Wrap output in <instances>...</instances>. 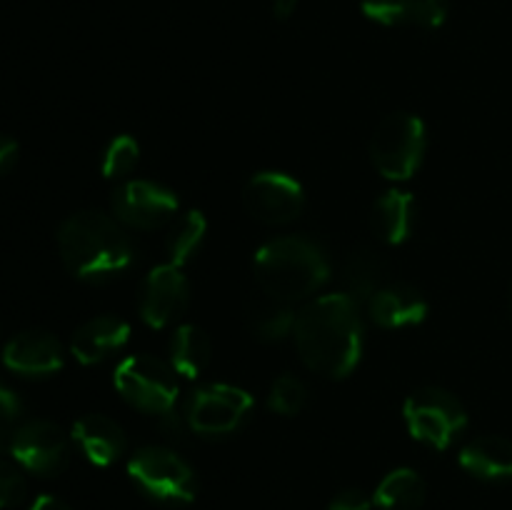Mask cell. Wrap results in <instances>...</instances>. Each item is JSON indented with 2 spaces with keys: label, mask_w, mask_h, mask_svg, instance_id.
Instances as JSON below:
<instances>
[{
  "label": "cell",
  "mask_w": 512,
  "mask_h": 510,
  "mask_svg": "<svg viewBox=\"0 0 512 510\" xmlns=\"http://www.w3.org/2000/svg\"><path fill=\"white\" fill-rule=\"evenodd\" d=\"M295 348L313 373L345 378L353 373L363 350V323L358 303L345 293L310 300L295 318Z\"/></svg>",
  "instance_id": "cell-1"
},
{
  "label": "cell",
  "mask_w": 512,
  "mask_h": 510,
  "mask_svg": "<svg viewBox=\"0 0 512 510\" xmlns=\"http://www.w3.org/2000/svg\"><path fill=\"white\" fill-rule=\"evenodd\" d=\"M63 265L80 280H108L125 273L135 248L120 223L100 210H78L58 230Z\"/></svg>",
  "instance_id": "cell-2"
},
{
  "label": "cell",
  "mask_w": 512,
  "mask_h": 510,
  "mask_svg": "<svg viewBox=\"0 0 512 510\" xmlns=\"http://www.w3.org/2000/svg\"><path fill=\"white\" fill-rule=\"evenodd\" d=\"M253 270L265 295L293 305L310 298L328 280L330 263L315 240L285 235L255 253Z\"/></svg>",
  "instance_id": "cell-3"
},
{
  "label": "cell",
  "mask_w": 512,
  "mask_h": 510,
  "mask_svg": "<svg viewBox=\"0 0 512 510\" xmlns=\"http://www.w3.org/2000/svg\"><path fill=\"white\" fill-rule=\"evenodd\" d=\"M133 483L153 500L183 505L198 495V478L188 460L163 445H145L133 453L128 463Z\"/></svg>",
  "instance_id": "cell-4"
},
{
  "label": "cell",
  "mask_w": 512,
  "mask_h": 510,
  "mask_svg": "<svg viewBox=\"0 0 512 510\" xmlns=\"http://www.w3.org/2000/svg\"><path fill=\"white\" fill-rule=\"evenodd\" d=\"M113 383L130 405L160 418L173 413L180 395L173 365L148 353L128 355L115 368Z\"/></svg>",
  "instance_id": "cell-5"
},
{
  "label": "cell",
  "mask_w": 512,
  "mask_h": 510,
  "mask_svg": "<svg viewBox=\"0 0 512 510\" xmlns=\"http://www.w3.org/2000/svg\"><path fill=\"white\" fill-rule=\"evenodd\" d=\"M410 435L430 448L445 450L468 425V410L450 390L425 385L408 395L403 405Z\"/></svg>",
  "instance_id": "cell-6"
},
{
  "label": "cell",
  "mask_w": 512,
  "mask_h": 510,
  "mask_svg": "<svg viewBox=\"0 0 512 510\" xmlns=\"http://www.w3.org/2000/svg\"><path fill=\"white\" fill-rule=\"evenodd\" d=\"M425 153V123L418 115L390 113L370 138V160L388 180H408Z\"/></svg>",
  "instance_id": "cell-7"
},
{
  "label": "cell",
  "mask_w": 512,
  "mask_h": 510,
  "mask_svg": "<svg viewBox=\"0 0 512 510\" xmlns=\"http://www.w3.org/2000/svg\"><path fill=\"white\" fill-rule=\"evenodd\" d=\"M253 408V398L245 388L228 383H210L195 390L185 408L190 430L205 438H220L238 430Z\"/></svg>",
  "instance_id": "cell-8"
},
{
  "label": "cell",
  "mask_w": 512,
  "mask_h": 510,
  "mask_svg": "<svg viewBox=\"0 0 512 510\" xmlns=\"http://www.w3.org/2000/svg\"><path fill=\"white\" fill-rule=\"evenodd\" d=\"M113 215L135 230H155L178 213V195L153 180H125L115 188Z\"/></svg>",
  "instance_id": "cell-9"
},
{
  "label": "cell",
  "mask_w": 512,
  "mask_h": 510,
  "mask_svg": "<svg viewBox=\"0 0 512 510\" xmlns=\"http://www.w3.org/2000/svg\"><path fill=\"white\" fill-rule=\"evenodd\" d=\"M10 453L30 473L53 478L68 468L70 440L65 430L50 420H28L15 430Z\"/></svg>",
  "instance_id": "cell-10"
},
{
  "label": "cell",
  "mask_w": 512,
  "mask_h": 510,
  "mask_svg": "<svg viewBox=\"0 0 512 510\" xmlns=\"http://www.w3.org/2000/svg\"><path fill=\"white\" fill-rule=\"evenodd\" d=\"M305 203L303 185L285 173L265 170L255 173L243 188V205L258 223H293Z\"/></svg>",
  "instance_id": "cell-11"
},
{
  "label": "cell",
  "mask_w": 512,
  "mask_h": 510,
  "mask_svg": "<svg viewBox=\"0 0 512 510\" xmlns=\"http://www.w3.org/2000/svg\"><path fill=\"white\" fill-rule=\"evenodd\" d=\"M190 288L183 270L175 263L155 265L143 280L140 290V315L150 328H165L175 323L188 308Z\"/></svg>",
  "instance_id": "cell-12"
},
{
  "label": "cell",
  "mask_w": 512,
  "mask_h": 510,
  "mask_svg": "<svg viewBox=\"0 0 512 510\" xmlns=\"http://www.w3.org/2000/svg\"><path fill=\"white\" fill-rule=\"evenodd\" d=\"M3 363L18 375L43 378L63 368V345L48 330H23L5 345Z\"/></svg>",
  "instance_id": "cell-13"
},
{
  "label": "cell",
  "mask_w": 512,
  "mask_h": 510,
  "mask_svg": "<svg viewBox=\"0 0 512 510\" xmlns=\"http://www.w3.org/2000/svg\"><path fill=\"white\" fill-rule=\"evenodd\" d=\"M370 318L383 328H408L423 323L428 315V300L408 283H388L368 300Z\"/></svg>",
  "instance_id": "cell-14"
},
{
  "label": "cell",
  "mask_w": 512,
  "mask_h": 510,
  "mask_svg": "<svg viewBox=\"0 0 512 510\" xmlns=\"http://www.w3.org/2000/svg\"><path fill=\"white\" fill-rule=\"evenodd\" d=\"M130 338V325L118 315H98L80 325L70 340L75 360L83 365H93L123 348Z\"/></svg>",
  "instance_id": "cell-15"
},
{
  "label": "cell",
  "mask_w": 512,
  "mask_h": 510,
  "mask_svg": "<svg viewBox=\"0 0 512 510\" xmlns=\"http://www.w3.org/2000/svg\"><path fill=\"white\" fill-rule=\"evenodd\" d=\"M73 438L90 463L108 468L125 453V433L113 418L88 413L73 425Z\"/></svg>",
  "instance_id": "cell-16"
},
{
  "label": "cell",
  "mask_w": 512,
  "mask_h": 510,
  "mask_svg": "<svg viewBox=\"0 0 512 510\" xmlns=\"http://www.w3.org/2000/svg\"><path fill=\"white\" fill-rule=\"evenodd\" d=\"M363 13L380 25H420L438 28L445 23V0H363Z\"/></svg>",
  "instance_id": "cell-17"
},
{
  "label": "cell",
  "mask_w": 512,
  "mask_h": 510,
  "mask_svg": "<svg viewBox=\"0 0 512 510\" xmlns=\"http://www.w3.org/2000/svg\"><path fill=\"white\" fill-rule=\"evenodd\" d=\"M370 225L388 245L405 243L415 228V198L408 190L390 188L375 200Z\"/></svg>",
  "instance_id": "cell-18"
},
{
  "label": "cell",
  "mask_w": 512,
  "mask_h": 510,
  "mask_svg": "<svg viewBox=\"0 0 512 510\" xmlns=\"http://www.w3.org/2000/svg\"><path fill=\"white\" fill-rule=\"evenodd\" d=\"M460 465L480 480L512 478V440L500 435L475 438L460 450Z\"/></svg>",
  "instance_id": "cell-19"
},
{
  "label": "cell",
  "mask_w": 512,
  "mask_h": 510,
  "mask_svg": "<svg viewBox=\"0 0 512 510\" xmlns=\"http://www.w3.org/2000/svg\"><path fill=\"white\" fill-rule=\"evenodd\" d=\"M425 480L413 468H395L380 480L375 488L373 503L380 510H420L425 503Z\"/></svg>",
  "instance_id": "cell-20"
},
{
  "label": "cell",
  "mask_w": 512,
  "mask_h": 510,
  "mask_svg": "<svg viewBox=\"0 0 512 510\" xmlns=\"http://www.w3.org/2000/svg\"><path fill=\"white\" fill-rule=\"evenodd\" d=\"M210 353H213V345H210L208 333L198 325H180L170 340V365L175 373L185 378H198L208 368Z\"/></svg>",
  "instance_id": "cell-21"
},
{
  "label": "cell",
  "mask_w": 512,
  "mask_h": 510,
  "mask_svg": "<svg viewBox=\"0 0 512 510\" xmlns=\"http://www.w3.org/2000/svg\"><path fill=\"white\" fill-rule=\"evenodd\" d=\"M295 318L298 315H295L293 305L283 303L278 298H270V295L253 300L248 308L250 330L260 340H265V343H275V340H283L285 335L293 333Z\"/></svg>",
  "instance_id": "cell-22"
},
{
  "label": "cell",
  "mask_w": 512,
  "mask_h": 510,
  "mask_svg": "<svg viewBox=\"0 0 512 510\" xmlns=\"http://www.w3.org/2000/svg\"><path fill=\"white\" fill-rule=\"evenodd\" d=\"M385 278V265L370 250H360L348 258L343 268V283H345V295L355 300V303H368L380 288H383Z\"/></svg>",
  "instance_id": "cell-23"
},
{
  "label": "cell",
  "mask_w": 512,
  "mask_h": 510,
  "mask_svg": "<svg viewBox=\"0 0 512 510\" xmlns=\"http://www.w3.org/2000/svg\"><path fill=\"white\" fill-rule=\"evenodd\" d=\"M205 233H208V220H205V215L200 210H190V213L180 215L168 235L170 263H188L195 255V250L200 248V243H203Z\"/></svg>",
  "instance_id": "cell-24"
},
{
  "label": "cell",
  "mask_w": 512,
  "mask_h": 510,
  "mask_svg": "<svg viewBox=\"0 0 512 510\" xmlns=\"http://www.w3.org/2000/svg\"><path fill=\"white\" fill-rule=\"evenodd\" d=\"M305 398H308V390H305L303 380L295 378L293 373H285L270 385L268 405L278 415H298L303 410Z\"/></svg>",
  "instance_id": "cell-25"
},
{
  "label": "cell",
  "mask_w": 512,
  "mask_h": 510,
  "mask_svg": "<svg viewBox=\"0 0 512 510\" xmlns=\"http://www.w3.org/2000/svg\"><path fill=\"white\" fill-rule=\"evenodd\" d=\"M140 160V145L133 135H118L113 143L105 148L103 155V175L105 178H125L135 170Z\"/></svg>",
  "instance_id": "cell-26"
},
{
  "label": "cell",
  "mask_w": 512,
  "mask_h": 510,
  "mask_svg": "<svg viewBox=\"0 0 512 510\" xmlns=\"http://www.w3.org/2000/svg\"><path fill=\"white\" fill-rule=\"evenodd\" d=\"M28 495V483L18 465L0 460V508H15Z\"/></svg>",
  "instance_id": "cell-27"
},
{
  "label": "cell",
  "mask_w": 512,
  "mask_h": 510,
  "mask_svg": "<svg viewBox=\"0 0 512 510\" xmlns=\"http://www.w3.org/2000/svg\"><path fill=\"white\" fill-rule=\"evenodd\" d=\"M20 405L18 395L8 388V385L0 383V453L10 450V443H13V435H15V423L20 418Z\"/></svg>",
  "instance_id": "cell-28"
},
{
  "label": "cell",
  "mask_w": 512,
  "mask_h": 510,
  "mask_svg": "<svg viewBox=\"0 0 512 510\" xmlns=\"http://www.w3.org/2000/svg\"><path fill=\"white\" fill-rule=\"evenodd\" d=\"M373 498L360 488L340 490L333 500H330L328 510H370L373 508Z\"/></svg>",
  "instance_id": "cell-29"
},
{
  "label": "cell",
  "mask_w": 512,
  "mask_h": 510,
  "mask_svg": "<svg viewBox=\"0 0 512 510\" xmlns=\"http://www.w3.org/2000/svg\"><path fill=\"white\" fill-rule=\"evenodd\" d=\"M15 160H18V143L8 135H0V175L8 173Z\"/></svg>",
  "instance_id": "cell-30"
},
{
  "label": "cell",
  "mask_w": 512,
  "mask_h": 510,
  "mask_svg": "<svg viewBox=\"0 0 512 510\" xmlns=\"http://www.w3.org/2000/svg\"><path fill=\"white\" fill-rule=\"evenodd\" d=\"M30 510H70V505L55 498V495H40V498L33 500Z\"/></svg>",
  "instance_id": "cell-31"
},
{
  "label": "cell",
  "mask_w": 512,
  "mask_h": 510,
  "mask_svg": "<svg viewBox=\"0 0 512 510\" xmlns=\"http://www.w3.org/2000/svg\"><path fill=\"white\" fill-rule=\"evenodd\" d=\"M298 3L300 0H273L275 18H280V20L290 18V15L295 13V8H298Z\"/></svg>",
  "instance_id": "cell-32"
},
{
  "label": "cell",
  "mask_w": 512,
  "mask_h": 510,
  "mask_svg": "<svg viewBox=\"0 0 512 510\" xmlns=\"http://www.w3.org/2000/svg\"><path fill=\"white\" fill-rule=\"evenodd\" d=\"M508 308H510V318H512V288H510V295H508Z\"/></svg>",
  "instance_id": "cell-33"
}]
</instances>
